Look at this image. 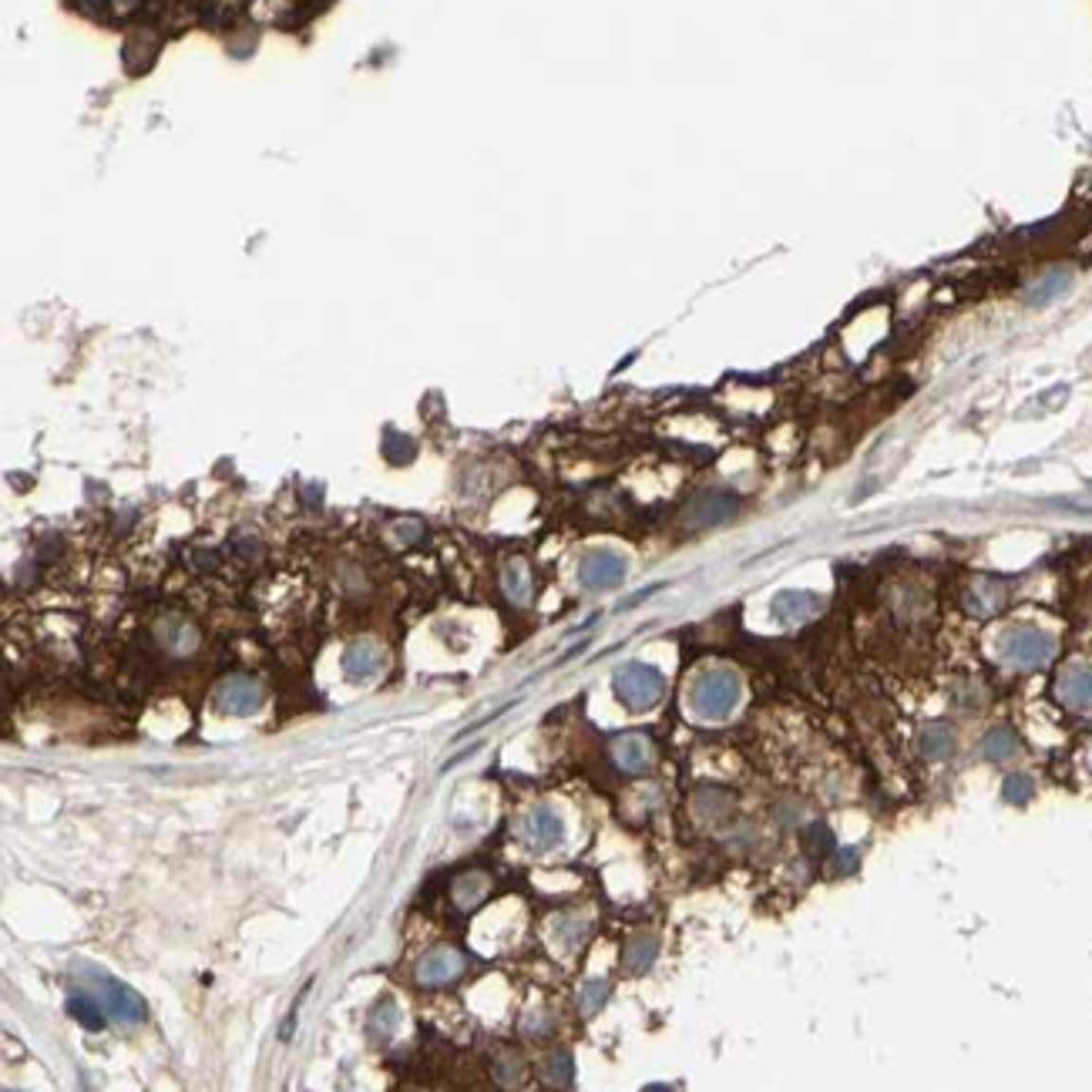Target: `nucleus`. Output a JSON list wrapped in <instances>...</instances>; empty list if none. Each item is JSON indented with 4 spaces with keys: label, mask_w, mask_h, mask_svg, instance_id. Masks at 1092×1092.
I'll return each mask as SVG.
<instances>
[{
    "label": "nucleus",
    "mask_w": 1092,
    "mask_h": 1092,
    "mask_svg": "<svg viewBox=\"0 0 1092 1092\" xmlns=\"http://www.w3.org/2000/svg\"><path fill=\"white\" fill-rule=\"evenodd\" d=\"M733 508H737V501H733L730 495H706V498H700V501L693 504V511H689V521H693L696 528H709V524H717V521H723V518H730Z\"/></svg>",
    "instance_id": "nucleus-12"
},
{
    "label": "nucleus",
    "mask_w": 1092,
    "mask_h": 1092,
    "mask_svg": "<svg viewBox=\"0 0 1092 1092\" xmlns=\"http://www.w3.org/2000/svg\"><path fill=\"white\" fill-rule=\"evenodd\" d=\"M612 689H615V696H619V700L626 702L628 709H635V713H646V709H652L659 700H663L665 680H663V672L652 669V665L628 663V665H622V669L615 672Z\"/></svg>",
    "instance_id": "nucleus-3"
},
{
    "label": "nucleus",
    "mask_w": 1092,
    "mask_h": 1092,
    "mask_svg": "<svg viewBox=\"0 0 1092 1092\" xmlns=\"http://www.w3.org/2000/svg\"><path fill=\"white\" fill-rule=\"evenodd\" d=\"M524 837H528V844L535 850H555L565 841V824H561V817L552 807L541 804L524 817Z\"/></svg>",
    "instance_id": "nucleus-7"
},
{
    "label": "nucleus",
    "mask_w": 1092,
    "mask_h": 1092,
    "mask_svg": "<svg viewBox=\"0 0 1092 1092\" xmlns=\"http://www.w3.org/2000/svg\"><path fill=\"white\" fill-rule=\"evenodd\" d=\"M649 743H646L643 737H635V733H628V737H619L612 743V760L619 763L622 770H628V774H639V770L649 767Z\"/></svg>",
    "instance_id": "nucleus-11"
},
{
    "label": "nucleus",
    "mask_w": 1092,
    "mask_h": 1092,
    "mask_svg": "<svg viewBox=\"0 0 1092 1092\" xmlns=\"http://www.w3.org/2000/svg\"><path fill=\"white\" fill-rule=\"evenodd\" d=\"M924 750L928 753H937V756H945L948 750H952V733L945 730V726H937V730H928L924 733Z\"/></svg>",
    "instance_id": "nucleus-26"
},
{
    "label": "nucleus",
    "mask_w": 1092,
    "mask_h": 1092,
    "mask_svg": "<svg viewBox=\"0 0 1092 1092\" xmlns=\"http://www.w3.org/2000/svg\"><path fill=\"white\" fill-rule=\"evenodd\" d=\"M626 558L619 552H609V548H598V552H589L582 558V569H578V582L585 589L598 592V589H612L626 578Z\"/></svg>",
    "instance_id": "nucleus-5"
},
{
    "label": "nucleus",
    "mask_w": 1092,
    "mask_h": 1092,
    "mask_svg": "<svg viewBox=\"0 0 1092 1092\" xmlns=\"http://www.w3.org/2000/svg\"><path fill=\"white\" fill-rule=\"evenodd\" d=\"M67 1015L82 1022L84 1028H91V1032L104 1028V1005L98 1002V998H91V995H71V998H67Z\"/></svg>",
    "instance_id": "nucleus-19"
},
{
    "label": "nucleus",
    "mask_w": 1092,
    "mask_h": 1092,
    "mask_svg": "<svg viewBox=\"0 0 1092 1092\" xmlns=\"http://www.w3.org/2000/svg\"><path fill=\"white\" fill-rule=\"evenodd\" d=\"M461 972H464V955L454 952V948H434L417 965V982L424 989H441V985L454 982Z\"/></svg>",
    "instance_id": "nucleus-6"
},
{
    "label": "nucleus",
    "mask_w": 1092,
    "mask_h": 1092,
    "mask_svg": "<svg viewBox=\"0 0 1092 1092\" xmlns=\"http://www.w3.org/2000/svg\"><path fill=\"white\" fill-rule=\"evenodd\" d=\"M450 894H454V904H458L461 911H474L487 894V878L481 871L461 874V878L454 881V891Z\"/></svg>",
    "instance_id": "nucleus-16"
},
{
    "label": "nucleus",
    "mask_w": 1092,
    "mask_h": 1092,
    "mask_svg": "<svg viewBox=\"0 0 1092 1092\" xmlns=\"http://www.w3.org/2000/svg\"><path fill=\"white\" fill-rule=\"evenodd\" d=\"M1052 656H1056V639L1048 632H1042V628L1015 626L998 635V659L1009 665L1035 669V665H1046Z\"/></svg>",
    "instance_id": "nucleus-2"
},
{
    "label": "nucleus",
    "mask_w": 1092,
    "mask_h": 1092,
    "mask_svg": "<svg viewBox=\"0 0 1092 1092\" xmlns=\"http://www.w3.org/2000/svg\"><path fill=\"white\" fill-rule=\"evenodd\" d=\"M8 1092H14V1089H8Z\"/></svg>",
    "instance_id": "nucleus-28"
},
{
    "label": "nucleus",
    "mask_w": 1092,
    "mask_h": 1092,
    "mask_svg": "<svg viewBox=\"0 0 1092 1092\" xmlns=\"http://www.w3.org/2000/svg\"><path fill=\"white\" fill-rule=\"evenodd\" d=\"M215 702H219L222 713H232V717H246V713H256L259 702H263V693H259L256 682L243 680V676H236V680H226L219 686V693H215Z\"/></svg>",
    "instance_id": "nucleus-8"
},
{
    "label": "nucleus",
    "mask_w": 1092,
    "mask_h": 1092,
    "mask_svg": "<svg viewBox=\"0 0 1092 1092\" xmlns=\"http://www.w3.org/2000/svg\"><path fill=\"white\" fill-rule=\"evenodd\" d=\"M1065 282H1069V273H1065V269H1059V273L1046 276V280L1039 282V289H1032V293H1028V303H1035V306L1048 303V300H1052V296H1059V293H1063V289H1065Z\"/></svg>",
    "instance_id": "nucleus-24"
},
{
    "label": "nucleus",
    "mask_w": 1092,
    "mask_h": 1092,
    "mask_svg": "<svg viewBox=\"0 0 1092 1092\" xmlns=\"http://www.w3.org/2000/svg\"><path fill=\"white\" fill-rule=\"evenodd\" d=\"M397 1005L391 1002V998H384V1002H376L373 1009H370V1015H367V1032H370V1039H391L393 1032H397Z\"/></svg>",
    "instance_id": "nucleus-18"
},
{
    "label": "nucleus",
    "mask_w": 1092,
    "mask_h": 1092,
    "mask_svg": "<svg viewBox=\"0 0 1092 1092\" xmlns=\"http://www.w3.org/2000/svg\"><path fill=\"white\" fill-rule=\"evenodd\" d=\"M1005 800H1009V804H1026L1028 797H1032V780H1028V776H1022V774H1015V776H1009V780H1005Z\"/></svg>",
    "instance_id": "nucleus-25"
},
{
    "label": "nucleus",
    "mask_w": 1092,
    "mask_h": 1092,
    "mask_svg": "<svg viewBox=\"0 0 1092 1092\" xmlns=\"http://www.w3.org/2000/svg\"><path fill=\"white\" fill-rule=\"evenodd\" d=\"M609 992H612V985H609L606 978H589V982L578 989V1011H582V1015H595V1011L609 1002Z\"/></svg>",
    "instance_id": "nucleus-21"
},
{
    "label": "nucleus",
    "mask_w": 1092,
    "mask_h": 1092,
    "mask_svg": "<svg viewBox=\"0 0 1092 1092\" xmlns=\"http://www.w3.org/2000/svg\"><path fill=\"white\" fill-rule=\"evenodd\" d=\"M820 609V598L810 595V592H780L774 598V619L783 622V626H797V622H807L813 612Z\"/></svg>",
    "instance_id": "nucleus-10"
},
{
    "label": "nucleus",
    "mask_w": 1092,
    "mask_h": 1092,
    "mask_svg": "<svg viewBox=\"0 0 1092 1092\" xmlns=\"http://www.w3.org/2000/svg\"><path fill=\"white\" fill-rule=\"evenodd\" d=\"M643 1092H672L669 1085H663V1083H652V1085H646Z\"/></svg>",
    "instance_id": "nucleus-27"
},
{
    "label": "nucleus",
    "mask_w": 1092,
    "mask_h": 1092,
    "mask_svg": "<svg viewBox=\"0 0 1092 1092\" xmlns=\"http://www.w3.org/2000/svg\"><path fill=\"white\" fill-rule=\"evenodd\" d=\"M380 665V652H376L373 643H354L343 656V669L354 676V680H363V676H373V669Z\"/></svg>",
    "instance_id": "nucleus-17"
},
{
    "label": "nucleus",
    "mask_w": 1092,
    "mask_h": 1092,
    "mask_svg": "<svg viewBox=\"0 0 1092 1092\" xmlns=\"http://www.w3.org/2000/svg\"><path fill=\"white\" fill-rule=\"evenodd\" d=\"M739 676L733 669H706L689 686V706L700 719H726L739 706Z\"/></svg>",
    "instance_id": "nucleus-1"
},
{
    "label": "nucleus",
    "mask_w": 1092,
    "mask_h": 1092,
    "mask_svg": "<svg viewBox=\"0 0 1092 1092\" xmlns=\"http://www.w3.org/2000/svg\"><path fill=\"white\" fill-rule=\"evenodd\" d=\"M501 585L504 592H508V598H515V602H528V595H532V575H528V569H524L521 561H508V565H504Z\"/></svg>",
    "instance_id": "nucleus-20"
},
{
    "label": "nucleus",
    "mask_w": 1092,
    "mask_h": 1092,
    "mask_svg": "<svg viewBox=\"0 0 1092 1092\" xmlns=\"http://www.w3.org/2000/svg\"><path fill=\"white\" fill-rule=\"evenodd\" d=\"M98 1002H101L104 1011H108L115 1022H121V1026H138V1022H145V1002L138 998V992L115 982V978H98Z\"/></svg>",
    "instance_id": "nucleus-4"
},
{
    "label": "nucleus",
    "mask_w": 1092,
    "mask_h": 1092,
    "mask_svg": "<svg viewBox=\"0 0 1092 1092\" xmlns=\"http://www.w3.org/2000/svg\"><path fill=\"white\" fill-rule=\"evenodd\" d=\"M985 756L989 760H1009L1011 753L1019 750V739H1015V733L1009 730V726H998V730H992L989 737H985Z\"/></svg>",
    "instance_id": "nucleus-22"
},
{
    "label": "nucleus",
    "mask_w": 1092,
    "mask_h": 1092,
    "mask_svg": "<svg viewBox=\"0 0 1092 1092\" xmlns=\"http://www.w3.org/2000/svg\"><path fill=\"white\" fill-rule=\"evenodd\" d=\"M1005 602V589L992 578H978V582L968 589V609L974 615H992L995 609H1002Z\"/></svg>",
    "instance_id": "nucleus-14"
},
{
    "label": "nucleus",
    "mask_w": 1092,
    "mask_h": 1092,
    "mask_svg": "<svg viewBox=\"0 0 1092 1092\" xmlns=\"http://www.w3.org/2000/svg\"><path fill=\"white\" fill-rule=\"evenodd\" d=\"M1059 700L1072 709H1092V665H1069L1059 676Z\"/></svg>",
    "instance_id": "nucleus-9"
},
{
    "label": "nucleus",
    "mask_w": 1092,
    "mask_h": 1092,
    "mask_svg": "<svg viewBox=\"0 0 1092 1092\" xmlns=\"http://www.w3.org/2000/svg\"><path fill=\"white\" fill-rule=\"evenodd\" d=\"M659 955V941L652 935H635L632 941L626 945V955H622V965H626V972L632 974H643L649 972V965L656 961Z\"/></svg>",
    "instance_id": "nucleus-13"
},
{
    "label": "nucleus",
    "mask_w": 1092,
    "mask_h": 1092,
    "mask_svg": "<svg viewBox=\"0 0 1092 1092\" xmlns=\"http://www.w3.org/2000/svg\"><path fill=\"white\" fill-rule=\"evenodd\" d=\"M572 1076H575V1063H572L569 1052H555L545 1063V1079L552 1085H569Z\"/></svg>",
    "instance_id": "nucleus-23"
},
{
    "label": "nucleus",
    "mask_w": 1092,
    "mask_h": 1092,
    "mask_svg": "<svg viewBox=\"0 0 1092 1092\" xmlns=\"http://www.w3.org/2000/svg\"><path fill=\"white\" fill-rule=\"evenodd\" d=\"M552 935H555V941H558L561 948L582 945L585 935H589V918L575 915V911H565V915H558L552 921Z\"/></svg>",
    "instance_id": "nucleus-15"
}]
</instances>
